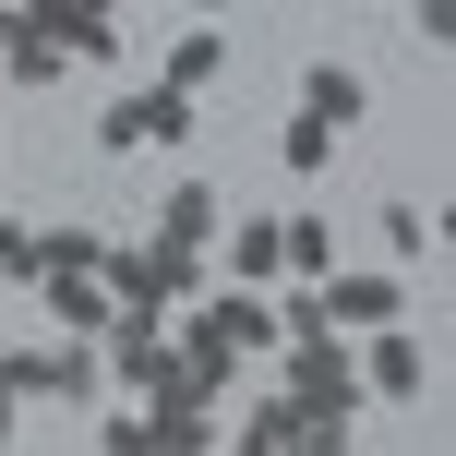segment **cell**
<instances>
[{"instance_id":"6da1fadb","label":"cell","mask_w":456,"mask_h":456,"mask_svg":"<svg viewBox=\"0 0 456 456\" xmlns=\"http://www.w3.org/2000/svg\"><path fill=\"white\" fill-rule=\"evenodd\" d=\"M181 133H192V96H181V85H120L109 120H96L109 157H157V144H181Z\"/></svg>"},{"instance_id":"7a4b0ae2","label":"cell","mask_w":456,"mask_h":456,"mask_svg":"<svg viewBox=\"0 0 456 456\" xmlns=\"http://www.w3.org/2000/svg\"><path fill=\"white\" fill-rule=\"evenodd\" d=\"M0 372L24 385V409H37V396H61V409H72V396H96V385H109V361H96V337H61V324H48L37 348H12Z\"/></svg>"},{"instance_id":"3957f363","label":"cell","mask_w":456,"mask_h":456,"mask_svg":"<svg viewBox=\"0 0 456 456\" xmlns=\"http://www.w3.org/2000/svg\"><path fill=\"white\" fill-rule=\"evenodd\" d=\"M300 289H313V324H396L409 313V276H348V265H324V276H300Z\"/></svg>"},{"instance_id":"277c9868","label":"cell","mask_w":456,"mask_h":456,"mask_svg":"<svg viewBox=\"0 0 456 456\" xmlns=\"http://www.w3.org/2000/svg\"><path fill=\"white\" fill-rule=\"evenodd\" d=\"M37 313L61 324V337H96L120 300H109V276H96V265H48V276H37Z\"/></svg>"},{"instance_id":"5b68a950","label":"cell","mask_w":456,"mask_h":456,"mask_svg":"<svg viewBox=\"0 0 456 456\" xmlns=\"http://www.w3.org/2000/svg\"><path fill=\"white\" fill-rule=\"evenodd\" d=\"M0 72H12V85H61V72H72V48H61V37H48V24L12 0V12H0Z\"/></svg>"},{"instance_id":"8992f818","label":"cell","mask_w":456,"mask_h":456,"mask_svg":"<svg viewBox=\"0 0 456 456\" xmlns=\"http://www.w3.org/2000/svg\"><path fill=\"white\" fill-rule=\"evenodd\" d=\"M361 396H385V409H409V396H420V337H409V324H372V348H361Z\"/></svg>"},{"instance_id":"52a82bcc","label":"cell","mask_w":456,"mask_h":456,"mask_svg":"<svg viewBox=\"0 0 456 456\" xmlns=\"http://www.w3.org/2000/svg\"><path fill=\"white\" fill-rule=\"evenodd\" d=\"M205 313H216V337L240 348V361H252V348H276V337H289V313H276L265 289H240V276H228V289H205Z\"/></svg>"},{"instance_id":"ba28073f","label":"cell","mask_w":456,"mask_h":456,"mask_svg":"<svg viewBox=\"0 0 456 456\" xmlns=\"http://www.w3.org/2000/svg\"><path fill=\"white\" fill-rule=\"evenodd\" d=\"M300 109H313V120H337V133H361L372 72H361V61H313V72H300Z\"/></svg>"},{"instance_id":"9c48e42d","label":"cell","mask_w":456,"mask_h":456,"mask_svg":"<svg viewBox=\"0 0 456 456\" xmlns=\"http://www.w3.org/2000/svg\"><path fill=\"white\" fill-rule=\"evenodd\" d=\"M216 216H228V192H216V181H168V205H157V240L205 252V240H216Z\"/></svg>"},{"instance_id":"30bf717a","label":"cell","mask_w":456,"mask_h":456,"mask_svg":"<svg viewBox=\"0 0 456 456\" xmlns=\"http://www.w3.org/2000/svg\"><path fill=\"white\" fill-rule=\"evenodd\" d=\"M216 72H228V37H216V24H192V37H168V72H157V85H181V96H205Z\"/></svg>"},{"instance_id":"8fae6325","label":"cell","mask_w":456,"mask_h":456,"mask_svg":"<svg viewBox=\"0 0 456 456\" xmlns=\"http://www.w3.org/2000/svg\"><path fill=\"white\" fill-rule=\"evenodd\" d=\"M337 265V228L324 216H276V276H324Z\"/></svg>"},{"instance_id":"7c38bea8","label":"cell","mask_w":456,"mask_h":456,"mask_svg":"<svg viewBox=\"0 0 456 456\" xmlns=\"http://www.w3.org/2000/svg\"><path fill=\"white\" fill-rule=\"evenodd\" d=\"M337 144H348V133H337V120H313V109H300V120H289V133H276V157H289V168H300V181H313V168H337Z\"/></svg>"},{"instance_id":"4fadbf2b","label":"cell","mask_w":456,"mask_h":456,"mask_svg":"<svg viewBox=\"0 0 456 456\" xmlns=\"http://www.w3.org/2000/svg\"><path fill=\"white\" fill-rule=\"evenodd\" d=\"M228 276H240V289L276 276V216H240V228H228Z\"/></svg>"},{"instance_id":"5bb4252c","label":"cell","mask_w":456,"mask_h":456,"mask_svg":"<svg viewBox=\"0 0 456 456\" xmlns=\"http://www.w3.org/2000/svg\"><path fill=\"white\" fill-rule=\"evenodd\" d=\"M289 444H300V396H265L240 420V456H289Z\"/></svg>"},{"instance_id":"9a60e30c","label":"cell","mask_w":456,"mask_h":456,"mask_svg":"<svg viewBox=\"0 0 456 456\" xmlns=\"http://www.w3.org/2000/svg\"><path fill=\"white\" fill-rule=\"evenodd\" d=\"M433 240H444V228L420 216V205H385V252H396V276H409V265H433Z\"/></svg>"},{"instance_id":"2e32d148","label":"cell","mask_w":456,"mask_h":456,"mask_svg":"<svg viewBox=\"0 0 456 456\" xmlns=\"http://www.w3.org/2000/svg\"><path fill=\"white\" fill-rule=\"evenodd\" d=\"M37 265H48V228H0V276H12V289H37Z\"/></svg>"},{"instance_id":"e0dca14e","label":"cell","mask_w":456,"mask_h":456,"mask_svg":"<svg viewBox=\"0 0 456 456\" xmlns=\"http://www.w3.org/2000/svg\"><path fill=\"white\" fill-rule=\"evenodd\" d=\"M0 444H24V385L0 372Z\"/></svg>"},{"instance_id":"ac0fdd59","label":"cell","mask_w":456,"mask_h":456,"mask_svg":"<svg viewBox=\"0 0 456 456\" xmlns=\"http://www.w3.org/2000/svg\"><path fill=\"white\" fill-rule=\"evenodd\" d=\"M181 12H192V24H216V12H228V0H181Z\"/></svg>"}]
</instances>
